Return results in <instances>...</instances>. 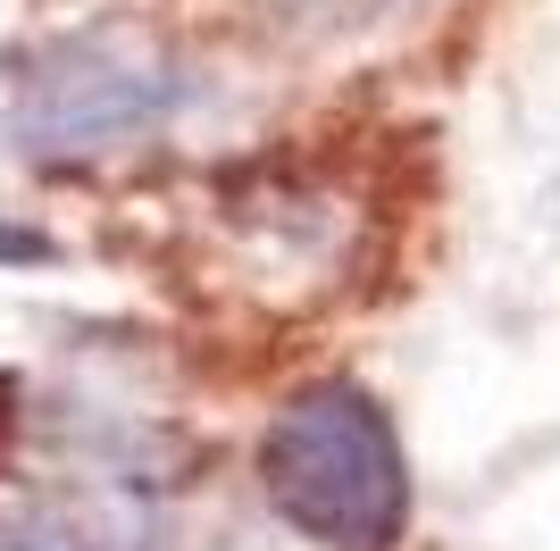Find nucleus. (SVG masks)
<instances>
[{"label": "nucleus", "mask_w": 560, "mask_h": 551, "mask_svg": "<svg viewBox=\"0 0 560 551\" xmlns=\"http://www.w3.org/2000/svg\"><path fill=\"white\" fill-rule=\"evenodd\" d=\"M259 484L318 551H394L410 518L401 443L360 385H310L259 435Z\"/></svg>", "instance_id": "f257e3e1"}, {"label": "nucleus", "mask_w": 560, "mask_h": 551, "mask_svg": "<svg viewBox=\"0 0 560 551\" xmlns=\"http://www.w3.org/2000/svg\"><path fill=\"white\" fill-rule=\"evenodd\" d=\"M185 101V84L151 59H117V50H59L34 84H25L18 134L34 151H109V142L160 126Z\"/></svg>", "instance_id": "f03ea898"}, {"label": "nucleus", "mask_w": 560, "mask_h": 551, "mask_svg": "<svg viewBox=\"0 0 560 551\" xmlns=\"http://www.w3.org/2000/svg\"><path fill=\"white\" fill-rule=\"evenodd\" d=\"M50 243L43 234H25V226H0V259H43Z\"/></svg>", "instance_id": "7ed1b4c3"}]
</instances>
